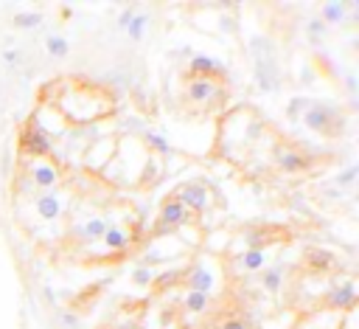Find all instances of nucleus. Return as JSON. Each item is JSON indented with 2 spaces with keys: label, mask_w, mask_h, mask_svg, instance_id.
Here are the masks:
<instances>
[{
  "label": "nucleus",
  "mask_w": 359,
  "mask_h": 329,
  "mask_svg": "<svg viewBox=\"0 0 359 329\" xmlns=\"http://www.w3.org/2000/svg\"><path fill=\"white\" fill-rule=\"evenodd\" d=\"M250 51L256 59V82L264 93H275L281 79H278V62H275V48L267 37H253L250 40Z\"/></svg>",
  "instance_id": "1"
},
{
  "label": "nucleus",
  "mask_w": 359,
  "mask_h": 329,
  "mask_svg": "<svg viewBox=\"0 0 359 329\" xmlns=\"http://www.w3.org/2000/svg\"><path fill=\"white\" fill-rule=\"evenodd\" d=\"M303 124L315 133H323V136H337L342 129V115L337 113V107L326 104V102H312L306 110H303Z\"/></svg>",
  "instance_id": "2"
},
{
  "label": "nucleus",
  "mask_w": 359,
  "mask_h": 329,
  "mask_svg": "<svg viewBox=\"0 0 359 329\" xmlns=\"http://www.w3.org/2000/svg\"><path fill=\"white\" fill-rule=\"evenodd\" d=\"M183 223H188V211L185 206L177 200V197H172V200L163 203L160 209V220H158V234H169V228H180Z\"/></svg>",
  "instance_id": "3"
},
{
  "label": "nucleus",
  "mask_w": 359,
  "mask_h": 329,
  "mask_svg": "<svg viewBox=\"0 0 359 329\" xmlns=\"http://www.w3.org/2000/svg\"><path fill=\"white\" fill-rule=\"evenodd\" d=\"M20 141H23V150H28V152H34V155H48V152L53 150V141H51V136L45 133V129H40L37 124L26 129Z\"/></svg>",
  "instance_id": "4"
},
{
  "label": "nucleus",
  "mask_w": 359,
  "mask_h": 329,
  "mask_svg": "<svg viewBox=\"0 0 359 329\" xmlns=\"http://www.w3.org/2000/svg\"><path fill=\"white\" fill-rule=\"evenodd\" d=\"M177 200L185 206V211H188V209H191V211H205V209H208V188L199 186V183H191V186H185V188L177 194Z\"/></svg>",
  "instance_id": "5"
},
{
  "label": "nucleus",
  "mask_w": 359,
  "mask_h": 329,
  "mask_svg": "<svg viewBox=\"0 0 359 329\" xmlns=\"http://www.w3.org/2000/svg\"><path fill=\"white\" fill-rule=\"evenodd\" d=\"M328 307H337V310H351L356 304V284L353 282H342L340 287H334L328 296Z\"/></svg>",
  "instance_id": "6"
},
{
  "label": "nucleus",
  "mask_w": 359,
  "mask_h": 329,
  "mask_svg": "<svg viewBox=\"0 0 359 329\" xmlns=\"http://www.w3.org/2000/svg\"><path fill=\"white\" fill-rule=\"evenodd\" d=\"M275 163L283 169V172H303L306 166H309V158L306 155H301L298 150H290V147H283V150H278V158H275Z\"/></svg>",
  "instance_id": "7"
},
{
  "label": "nucleus",
  "mask_w": 359,
  "mask_h": 329,
  "mask_svg": "<svg viewBox=\"0 0 359 329\" xmlns=\"http://www.w3.org/2000/svg\"><path fill=\"white\" fill-rule=\"evenodd\" d=\"M191 74H197V79H208V77H222V65L213 59V56H205V54H197L191 59Z\"/></svg>",
  "instance_id": "8"
},
{
  "label": "nucleus",
  "mask_w": 359,
  "mask_h": 329,
  "mask_svg": "<svg viewBox=\"0 0 359 329\" xmlns=\"http://www.w3.org/2000/svg\"><path fill=\"white\" fill-rule=\"evenodd\" d=\"M37 214L42 220H56L62 214V200L56 194H40L37 197Z\"/></svg>",
  "instance_id": "9"
},
{
  "label": "nucleus",
  "mask_w": 359,
  "mask_h": 329,
  "mask_svg": "<svg viewBox=\"0 0 359 329\" xmlns=\"http://www.w3.org/2000/svg\"><path fill=\"white\" fill-rule=\"evenodd\" d=\"M31 177H34V186H40V188L45 191V188H53V186H56V180H59V172H56L51 163H34V169H31Z\"/></svg>",
  "instance_id": "10"
},
{
  "label": "nucleus",
  "mask_w": 359,
  "mask_h": 329,
  "mask_svg": "<svg viewBox=\"0 0 359 329\" xmlns=\"http://www.w3.org/2000/svg\"><path fill=\"white\" fill-rule=\"evenodd\" d=\"M185 282H188V287L194 293H210V287H213V276L205 268H191L188 276H185Z\"/></svg>",
  "instance_id": "11"
},
{
  "label": "nucleus",
  "mask_w": 359,
  "mask_h": 329,
  "mask_svg": "<svg viewBox=\"0 0 359 329\" xmlns=\"http://www.w3.org/2000/svg\"><path fill=\"white\" fill-rule=\"evenodd\" d=\"M110 228V223L104 220V217H93V220H87L85 225H79L76 231H79V236L82 239H87V242H96V239H101L104 236V231Z\"/></svg>",
  "instance_id": "12"
},
{
  "label": "nucleus",
  "mask_w": 359,
  "mask_h": 329,
  "mask_svg": "<svg viewBox=\"0 0 359 329\" xmlns=\"http://www.w3.org/2000/svg\"><path fill=\"white\" fill-rule=\"evenodd\" d=\"M306 262H309V268H315V271H328L334 265V253L323 250V248H312V250H306Z\"/></svg>",
  "instance_id": "13"
},
{
  "label": "nucleus",
  "mask_w": 359,
  "mask_h": 329,
  "mask_svg": "<svg viewBox=\"0 0 359 329\" xmlns=\"http://www.w3.org/2000/svg\"><path fill=\"white\" fill-rule=\"evenodd\" d=\"M213 93H217V85H213L210 79H191V82H188V96H191L194 102H205V99H210Z\"/></svg>",
  "instance_id": "14"
},
{
  "label": "nucleus",
  "mask_w": 359,
  "mask_h": 329,
  "mask_svg": "<svg viewBox=\"0 0 359 329\" xmlns=\"http://www.w3.org/2000/svg\"><path fill=\"white\" fill-rule=\"evenodd\" d=\"M239 262H242L244 271H261V268L267 265V250H264V248H253V250L247 248Z\"/></svg>",
  "instance_id": "15"
},
{
  "label": "nucleus",
  "mask_w": 359,
  "mask_h": 329,
  "mask_svg": "<svg viewBox=\"0 0 359 329\" xmlns=\"http://www.w3.org/2000/svg\"><path fill=\"white\" fill-rule=\"evenodd\" d=\"M104 245L110 248V250H124L126 245H129V236H126V231L124 228H115V225H110L107 231H104Z\"/></svg>",
  "instance_id": "16"
},
{
  "label": "nucleus",
  "mask_w": 359,
  "mask_h": 329,
  "mask_svg": "<svg viewBox=\"0 0 359 329\" xmlns=\"http://www.w3.org/2000/svg\"><path fill=\"white\" fill-rule=\"evenodd\" d=\"M208 301H210V296L208 293H194V290H188V296H185V310L188 312H205L208 310Z\"/></svg>",
  "instance_id": "17"
},
{
  "label": "nucleus",
  "mask_w": 359,
  "mask_h": 329,
  "mask_svg": "<svg viewBox=\"0 0 359 329\" xmlns=\"http://www.w3.org/2000/svg\"><path fill=\"white\" fill-rule=\"evenodd\" d=\"M345 17V3H326L323 6V23H340Z\"/></svg>",
  "instance_id": "18"
},
{
  "label": "nucleus",
  "mask_w": 359,
  "mask_h": 329,
  "mask_svg": "<svg viewBox=\"0 0 359 329\" xmlns=\"http://www.w3.org/2000/svg\"><path fill=\"white\" fill-rule=\"evenodd\" d=\"M40 23H42L40 12H20V15H15V26L17 29H37Z\"/></svg>",
  "instance_id": "19"
},
{
  "label": "nucleus",
  "mask_w": 359,
  "mask_h": 329,
  "mask_svg": "<svg viewBox=\"0 0 359 329\" xmlns=\"http://www.w3.org/2000/svg\"><path fill=\"white\" fill-rule=\"evenodd\" d=\"M143 31H147V15H135V17L129 20V26H126V34H129L132 40H140Z\"/></svg>",
  "instance_id": "20"
},
{
  "label": "nucleus",
  "mask_w": 359,
  "mask_h": 329,
  "mask_svg": "<svg viewBox=\"0 0 359 329\" xmlns=\"http://www.w3.org/2000/svg\"><path fill=\"white\" fill-rule=\"evenodd\" d=\"M281 276H283V271H281V268H272V271H267V273L261 276V284H264L269 293H278V287H281Z\"/></svg>",
  "instance_id": "21"
},
{
  "label": "nucleus",
  "mask_w": 359,
  "mask_h": 329,
  "mask_svg": "<svg viewBox=\"0 0 359 329\" xmlns=\"http://www.w3.org/2000/svg\"><path fill=\"white\" fill-rule=\"evenodd\" d=\"M48 51H51V56H65L67 54V40L65 37H48Z\"/></svg>",
  "instance_id": "22"
},
{
  "label": "nucleus",
  "mask_w": 359,
  "mask_h": 329,
  "mask_svg": "<svg viewBox=\"0 0 359 329\" xmlns=\"http://www.w3.org/2000/svg\"><path fill=\"white\" fill-rule=\"evenodd\" d=\"M356 175H359V163H351L348 169H342V172L337 175V186H353Z\"/></svg>",
  "instance_id": "23"
},
{
  "label": "nucleus",
  "mask_w": 359,
  "mask_h": 329,
  "mask_svg": "<svg viewBox=\"0 0 359 329\" xmlns=\"http://www.w3.org/2000/svg\"><path fill=\"white\" fill-rule=\"evenodd\" d=\"M132 282H135L137 287L152 284V271H149V268H143V265H140V268H135V271H132Z\"/></svg>",
  "instance_id": "24"
},
{
  "label": "nucleus",
  "mask_w": 359,
  "mask_h": 329,
  "mask_svg": "<svg viewBox=\"0 0 359 329\" xmlns=\"http://www.w3.org/2000/svg\"><path fill=\"white\" fill-rule=\"evenodd\" d=\"M309 104H312V99H292L290 107H286V113H290V118L298 121V118H301V110H306Z\"/></svg>",
  "instance_id": "25"
},
{
  "label": "nucleus",
  "mask_w": 359,
  "mask_h": 329,
  "mask_svg": "<svg viewBox=\"0 0 359 329\" xmlns=\"http://www.w3.org/2000/svg\"><path fill=\"white\" fill-rule=\"evenodd\" d=\"M147 141H149L158 152H163V155H169V152H172V147L166 144V138H163V136H158V133H147Z\"/></svg>",
  "instance_id": "26"
},
{
  "label": "nucleus",
  "mask_w": 359,
  "mask_h": 329,
  "mask_svg": "<svg viewBox=\"0 0 359 329\" xmlns=\"http://www.w3.org/2000/svg\"><path fill=\"white\" fill-rule=\"evenodd\" d=\"M323 34H326V23H323V20H312V23H309V37H312V40H320Z\"/></svg>",
  "instance_id": "27"
},
{
  "label": "nucleus",
  "mask_w": 359,
  "mask_h": 329,
  "mask_svg": "<svg viewBox=\"0 0 359 329\" xmlns=\"http://www.w3.org/2000/svg\"><path fill=\"white\" fill-rule=\"evenodd\" d=\"M222 329H247V323H244L242 318H228V321L222 323Z\"/></svg>",
  "instance_id": "28"
},
{
  "label": "nucleus",
  "mask_w": 359,
  "mask_h": 329,
  "mask_svg": "<svg viewBox=\"0 0 359 329\" xmlns=\"http://www.w3.org/2000/svg\"><path fill=\"white\" fill-rule=\"evenodd\" d=\"M62 323H65L67 329H79V318H76V315H67V312H65V315H62Z\"/></svg>",
  "instance_id": "29"
},
{
  "label": "nucleus",
  "mask_w": 359,
  "mask_h": 329,
  "mask_svg": "<svg viewBox=\"0 0 359 329\" xmlns=\"http://www.w3.org/2000/svg\"><path fill=\"white\" fill-rule=\"evenodd\" d=\"M132 17H135V9H126V12H121V17H118V26H121V29H126Z\"/></svg>",
  "instance_id": "30"
},
{
  "label": "nucleus",
  "mask_w": 359,
  "mask_h": 329,
  "mask_svg": "<svg viewBox=\"0 0 359 329\" xmlns=\"http://www.w3.org/2000/svg\"><path fill=\"white\" fill-rule=\"evenodd\" d=\"M3 59H6V62H17V59H20V56H17V54H15V51H6V54H3Z\"/></svg>",
  "instance_id": "31"
},
{
  "label": "nucleus",
  "mask_w": 359,
  "mask_h": 329,
  "mask_svg": "<svg viewBox=\"0 0 359 329\" xmlns=\"http://www.w3.org/2000/svg\"><path fill=\"white\" fill-rule=\"evenodd\" d=\"M118 329H140V326H137V323H135V321H126V323H121V326H118Z\"/></svg>",
  "instance_id": "32"
}]
</instances>
